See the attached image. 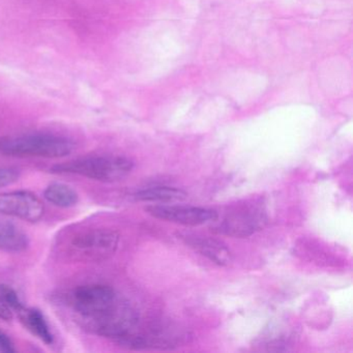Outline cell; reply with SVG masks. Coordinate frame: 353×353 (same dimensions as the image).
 <instances>
[{
  "mask_svg": "<svg viewBox=\"0 0 353 353\" xmlns=\"http://www.w3.org/2000/svg\"><path fill=\"white\" fill-rule=\"evenodd\" d=\"M73 150L71 140L53 134H23L0 139V154L16 158H63Z\"/></svg>",
  "mask_w": 353,
  "mask_h": 353,
  "instance_id": "cell-2",
  "label": "cell"
},
{
  "mask_svg": "<svg viewBox=\"0 0 353 353\" xmlns=\"http://www.w3.org/2000/svg\"><path fill=\"white\" fill-rule=\"evenodd\" d=\"M14 311L6 303L3 297L0 296V319L10 321L13 319Z\"/></svg>",
  "mask_w": 353,
  "mask_h": 353,
  "instance_id": "cell-16",
  "label": "cell"
},
{
  "mask_svg": "<svg viewBox=\"0 0 353 353\" xmlns=\"http://www.w3.org/2000/svg\"><path fill=\"white\" fill-rule=\"evenodd\" d=\"M119 234L106 228L88 229L72 237L68 254L76 261L100 262L114 255Z\"/></svg>",
  "mask_w": 353,
  "mask_h": 353,
  "instance_id": "cell-4",
  "label": "cell"
},
{
  "mask_svg": "<svg viewBox=\"0 0 353 353\" xmlns=\"http://www.w3.org/2000/svg\"><path fill=\"white\" fill-rule=\"evenodd\" d=\"M0 296L3 297L8 305L13 310L14 312H21L24 309L23 303L20 301L17 292L12 287L8 285H0Z\"/></svg>",
  "mask_w": 353,
  "mask_h": 353,
  "instance_id": "cell-13",
  "label": "cell"
},
{
  "mask_svg": "<svg viewBox=\"0 0 353 353\" xmlns=\"http://www.w3.org/2000/svg\"><path fill=\"white\" fill-rule=\"evenodd\" d=\"M181 239H183V241L194 251L218 265H229L232 261V254L223 241L212 237L195 234L181 235Z\"/></svg>",
  "mask_w": 353,
  "mask_h": 353,
  "instance_id": "cell-8",
  "label": "cell"
},
{
  "mask_svg": "<svg viewBox=\"0 0 353 353\" xmlns=\"http://www.w3.org/2000/svg\"><path fill=\"white\" fill-rule=\"evenodd\" d=\"M0 351L6 353L16 352L15 347H14L11 339L1 330H0Z\"/></svg>",
  "mask_w": 353,
  "mask_h": 353,
  "instance_id": "cell-15",
  "label": "cell"
},
{
  "mask_svg": "<svg viewBox=\"0 0 353 353\" xmlns=\"http://www.w3.org/2000/svg\"><path fill=\"white\" fill-rule=\"evenodd\" d=\"M188 197L183 190L173 187H152L141 190L135 194L136 200L143 202H156V203H170L181 201Z\"/></svg>",
  "mask_w": 353,
  "mask_h": 353,
  "instance_id": "cell-11",
  "label": "cell"
},
{
  "mask_svg": "<svg viewBox=\"0 0 353 353\" xmlns=\"http://www.w3.org/2000/svg\"><path fill=\"white\" fill-rule=\"evenodd\" d=\"M265 222V214L257 204H243L228 212L216 229L221 234L248 237L263 228Z\"/></svg>",
  "mask_w": 353,
  "mask_h": 353,
  "instance_id": "cell-5",
  "label": "cell"
},
{
  "mask_svg": "<svg viewBox=\"0 0 353 353\" xmlns=\"http://www.w3.org/2000/svg\"><path fill=\"white\" fill-rule=\"evenodd\" d=\"M21 321L23 322L26 327L32 334L40 339L42 342L47 345H52L54 342V336L51 332L50 326L45 318L44 314L38 309H26L24 307L19 312Z\"/></svg>",
  "mask_w": 353,
  "mask_h": 353,
  "instance_id": "cell-10",
  "label": "cell"
},
{
  "mask_svg": "<svg viewBox=\"0 0 353 353\" xmlns=\"http://www.w3.org/2000/svg\"><path fill=\"white\" fill-rule=\"evenodd\" d=\"M44 214V203L32 192L0 193V214L36 223L43 218Z\"/></svg>",
  "mask_w": 353,
  "mask_h": 353,
  "instance_id": "cell-6",
  "label": "cell"
},
{
  "mask_svg": "<svg viewBox=\"0 0 353 353\" xmlns=\"http://www.w3.org/2000/svg\"><path fill=\"white\" fill-rule=\"evenodd\" d=\"M28 247L30 239L28 235L13 223L0 219V250L20 253Z\"/></svg>",
  "mask_w": 353,
  "mask_h": 353,
  "instance_id": "cell-9",
  "label": "cell"
},
{
  "mask_svg": "<svg viewBox=\"0 0 353 353\" xmlns=\"http://www.w3.org/2000/svg\"><path fill=\"white\" fill-rule=\"evenodd\" d=\"M68 305L83 330L123 342L139 327V314L112 287L92 284L74 289Z\"/></svg>",
  "mask_w": 353,
  "mask_h": 353,
  "instance_id": "cell-1",
  "label": "cell"
},
{
  "mask_svg": "<svg viewBox=\"0 0 353 353\" xmlns=\"http://www.w3.org/2000/svg\"><path fill=\"white\" fill-rule=\"evenodd\" d=\"M20 171L13 167L0 168V189L13 185L19 179Z\"/></svg>",
  "mask_w": 353,
  "mask_h": 353,
  "instance_id": "cell-14",
  "label": "cell"
},
{
  "mask_svg": "<svg viewBox=\"0 0 353 353\" xmlns=\"http://www.w3.org/2000/svg\"><path fill=\"white\" fill-rule=\"evenodd\" d=\"M134 164L125 157L94 156L76 159L53 167L52 172L74 174L103 183H113L127 177Z\"/></svg>",
  "mask_w": 353,
  "mask_h": 353,
  "instance_id": "cell-3",
  "label": "cell"
},
{
  "mask_svg": "<svg viewBox=\"0 0 353 353\" xmlns=\"http://www.w3.org/2000/svg\"><path fill=\"white\" fill-rule=\"evenodd\" d=\"M145 212L154 218L185 226H200L219 219L216 210L196 206L152 205Z\"/></svg>",
  "mask_w": 353,
  "mask_h": 353,
  "instance_id": "cell-7",
  "label": "cell"
},
{
  "mask_svg": "<svg viewBox=\"0 0 353 353\" xmlns=\"http://www.w3.org/2000/svg\"><path fill=\"white\" fill-rule=\"evenodd\" d=\"M44 198L49 203L63 208L75 206L79 201V196L73 188L59 183L49 185L44 191Z\"/></svg>",
  "mask_w": 353,
  "mask_h": 353,
  "instance_id": "cell-12",
  "label": "cell"
}]
</instances>
